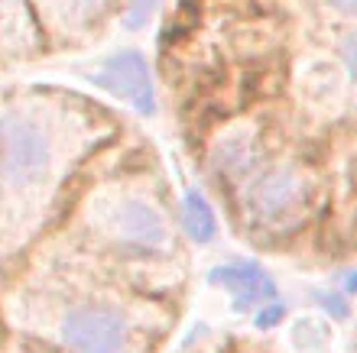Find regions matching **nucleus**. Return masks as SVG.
Listing matches in <instances>:
<instances>
[{
    "label": "nucleus",
    "instance_id": "10",
    "mask_svg": "<svg viewBox=\"0 0 357 353\" xmlns=\"http://www.w3.org/2000/svg\"><path fill=\"white\" fill-rule=\"evenodd\" d=\"M176 223L182 237L195 246H211L221 233V217H218V207L211 205V198L202 191V188L188 185L182 188L178 195V207H176Z\"/></svg>",
    "mask_w": 357,
    "mask_h": 353
},
{
    "label": "nucleus",
    "instance_id": "13",
    "mask_svg": "<svg viewBox=\"0 0 357 353\" xmlns=\"http://www.w3.org/2000/svg\"><path fill=\"white\" fill-rule=\"evenodd\" d=\"M338 62L348 74V81L357 84V26L348 29L344 36L338 39Z\"/></svg>",
    "mask_w": 357,
    "mask_h": 353
},
{
    "label": "nucleus",
    "instance_id": "16",
    "mask_svg": "<svg viewBox=\"0 0 357 353\" xmlns=\"http://www.w3.org/2000/svg\"><path fill=\"white\" fill-rule=\"evenodd\" d=\"M338 288L348 298H357V266H351V269L341 272V276H338Z\"/></svg>",
    "mask_w": 357,
    "mask_h": 353
},
{
    "label": "nucleus",
    "instance_id": "3",
    "mask_svg": "<svg viewBox=\"0 0 357 353\" xmlns=\"http://www.w3.org/2000/svg\"><path fill=\"white\" fill-rule=\"evenodd\" d=\"M75 230L91 250L123 266H162L178 250L169 205L140 172L94 182L78 201Z\"/></svg>",
    "mask_w": 357,
    "mask_h": 353
},
{
    "label": "nucleus",
    "instance_id": "9",
    "mask_svg": "<svg viewBox=\"0 0 357 353\" xmlns=\"http://www.w3.org/2000/svg\"><path fill=\"white\" fill-rule=\"evenodd\" d=\"M43 49L46 42L29 0H0V65L23 62Z\"/></svg>",
    "mask_w": 357,
    "mask_h": 353
},
{
    "label": "nucleus",
    "instance_id": "5",
    "mask_svg": "<svg viewBox=\"0 0 357 353\" xmlns=\"http://www.w3.org/2000/svg\"><path fill=\"white\" fill-rule=\"evenodd\" d=\"M270 159L273 156H270V146H266V136L254 120L225 123L208 140V149H205L208 175L215 178L221 188H227V191H237Z\"/></svg>",
    "mask_w": 357,
    "mask_h": 353
},
{
    "label": "nucleus",
    "instance_id": "12",
    "mask_svg": "<svg viewBox=\"0 0 357 353\" xmlns=\"http://www.w3.org/2000/svg\"><path fill=\"white\" fill-rule=\"evenodd\" d=\"M312 301L319 305L321 315H328L331 321H344L351 311V298L341 288H312Z\"/></svg>",
    "mask_w": 357,
    "mask_h": 353
},
{
    "label": "nucleus",
    "instance_id": "2",
    "mask_svg": "<svg viewBox=\"0 0 357 353\" xmlns=\"http://www.w3.org/2000/svg\"><path fill=\"white\" fill-rule=\"evenodd\" d=\"M13 324L46 337L59 353H150L156 317L140 298L66 282L20 288Z\"/></svg>",
    "mask_w": 357,
    "mask_h": 353
},
{
    "label": "nucleus",
    "instance_id": "8",
    "mask_svg": "<svg viewBox=\"0 0 357 353\" xmlns=\"http://www.w3.org/2000/svg\"><path fill=\"white\" fill-rule=\"evenodd\" d=\"M208 282L231 298V308L237 315H247V317H254L260 308L273 305V301H280L276 279L266 272V266H260L254 260L218 262L215 269L208 272Z\"/></svg>",
    "mask_w": 357,
    "mask_h": 353
},
{
    "label": "nucleus",
    "instance_id": "1",
    "mask_svg": "<svg viewBox=\"0 0 357 353\" xmlns=\"http://www.w3.org/2000/svg\"><path fill=\"white\" fill-rule=\"evenodd\" d=\"M104 133L82 97L43 88L0 94V260L36 243Z\"/></svg>",
    "mask_w": 357,
    "mask_h": 353
},
{
    "label": "nucleus",
    "instance_id": "7",
    "mask_svg": "<svg viewBox=\"0 0 357 353\" xmlns=\"http://www.w3.org/2000/svg\"><path fill=\"white\" fill-rule=\"evenodd\" d=\"M88 78H91L94 88H101L104 94L117 97V101L127 104L140 117H153L160 111L153 68L140 49H121V52L107 56Z\"/></svg>",
    "mask_w": 357,
    "mask_h": 353
},
{
    "label": "nucleus",
    "instance_id": "6",
    "mask_svg": "<svg viewBox=\"0 0 357 353\" xmlns=\"http://www.w3.org/2000/svg\"><path fill=\"white\" fill-rule=\"evenodd\" d=\"M46 46H78L123 10V0H29Z\"/></svg>",
    "mask_w": 357,
    "mask_h": 353
},
{
    "label": "nucleus",
    "instance_id": "11",
    "mask_svg": "<svg viewBox=\"0 0 357 353\" xmlns=\"http://www.w3.org/2000/svg\"><path fill=\"white\" fill-rule=\"evenodd\" d=\"M162 7V0H123V10H121V26L137 33L156 17V10Z\"/></svg>",
    "mask_w": 357,
    "mask_h": 353
},
{
    "label": "nucleus",
    "instance_id": "4",
    "mask_svg": "<svg viewBox=\"0 0 357 353\" xmlns=\"http://www.w3.org/2000/svg\"><path fill=\"white\" fill-rule=\"evenodd\" d=\"M319 178L299 159H270L244 185L231 191L237 221L257 240H282L315 211Z\"/></svg>",
    "mask_w": 357,
    "mask_h": 353
},
{
    "label": "nucleus",
    "instance_id": "14",
    "mask_svg": "<svg viewBox=\"0 0 357 353\" xmlns=\"http://www.w3.org/2000/svg\"><path fill=\"white\" fill-rule=\"evenodd\" d=\"M282 321H286V305H282V301H273V305L260 308V311L250 317V324H254L257 331H273V327H280Z\"/></svg>",
    "mask_w": 357,
    "mask_h": 353
},
{
    "label": "nucleus",
    "instance_id": "15",
    "mask_svg": "<svg viewBox=\"0 0 357 353\" xmlns=\"http://www.w3.org/2000/svg\"><path fill=\"white\" fill-rule=\"evenodd\" d=\"M321 7L328 10L331 17L344 19V23H354L357 26V0H321Z\"/></svg>",
    "mask_w": 357,
    "mask_h": 353
}]
</instances>
